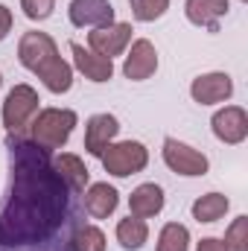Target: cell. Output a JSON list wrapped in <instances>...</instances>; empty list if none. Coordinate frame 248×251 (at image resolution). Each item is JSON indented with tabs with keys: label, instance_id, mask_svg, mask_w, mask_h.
Listing matches in <instances>:
<instances>
[{
	"label": "cell",
	"instance_id": "15",
	"mask_svg": "<svg viewBox=\"0 0 248 251\" xmlns=\"http://www.w3.org/2000/svg\"><path fill=\"white\" fill-rule=\"evenodd\" d=\"M228 9H231L228 0H187L184 3L187 21L210 32H219V21L228 15Z\"/></svg>",
	"mask_w": 248,
	"mask_h": 251
},
{
	"label": "cell",
	"instance_id": "16",
	"mask_svg": "<svg viewBox=\"0 0 248 251\" xmlns=\"http://www.w3.org/2000/svg\"><path fill=\"white\" fill-rule=\"evenodd\" d=\"M164 210V190L152 181L134 187V193L128 196V213L137 219H152Z\"/></svg>",
	"mask_w": 248,
	"mask_h": 251
},
{
	"label": "cell",
	"instance_id": "5",
	"mask_svg": "<svg viewBox=\"0 0 248 251\" xmlns=\"http://www.w3.org/2000/svg\"><path fill=\"white\" fill-rule=\"evenodd\" d=\"M38 94L29 85H15L3 102V126L9 134H21L38 114Z\"/></svg>",
	"mask_w": 248,
	"mask_h": 251
},
{
	"label": "cell",
	"instance_id": "27",
	"mask_svg": "<svg viewBox=\"0 0 248 251\" xmlns=\"http://www.w3.org/2000/svg\"><path fill=\"white\" fill-rule=\"evenodd\" d=\"M0 82H3V76H0Z\"/></svg>",
	"mask_w": 248,
	"mask_h": 251
},
{
	"label": "cell",
	"instance_id": "19",
	"mask_svg": "<svg viewBox=\"0 0 248 251\" xmlns=\"http://www.w3.org/2000/svg\"><path fill=\"white\" fill-rule=\"evenodd\" d=\"M228 207H231L228 196H222V193H207V196H198V199L193 201V219H196V222H216V219H222V216L228 213Z\"/></svg>",
	"mask_w": 248,
	"mask_h": 251
},
{
	"label": "cell",
	"instance_id": "1",
	"mask_svg": "<svg viewBox=\"0 0 248 251\" xmlns=\"http://www.w3.org/2000/svg\"><path fill=\"white\" fill-rule=\"evenodd\" d=\"M9 187L0 201V251H73L82 210L44 152L24 134L6 137Z\"/></svg>",
	"mask_w": 248,
	"mask_h": 251
},
{
	"label": "cell",
	"instance_id": "20",
	"mask_svg": "<svg viewBox=\"0 0 248 251\" xmlns=\"http://www.w3.org/2000/svg\"><path fill=\"white\" fill-rule=\"evenodd\" d=\"M190 249V231L178 222H167L158 234V251H187Z\"/></svg>",
	"mask_w": 248,
	"mask_h": 251
},
{
	"label": "cell",
	"instance_id": "4",
	"mask_svg": "<svg viewBox=\"0 0 248 251\" xmlns=\"http://www.w3.org/2000/svg\"><path fill=\"white\" fill-rule=\"evenodd\" d=\"M102 167L105 173L117 176V178H128L134 173H140L146 164H149V152L143 143L137 140H120V143H111L105 152H102Z\"/></svg>",
	"mask_w": 248,
	"mask_h": 251
},
{
	"label": "cell",
	"instance_id": "17",
	"mask_svg": "<svg viewBox=\"0 0 248 251\" xmlns=\"http://www.w3.org/2000/svg\"><path fill=\"white\" fill-rule=\"evenodd\" d=\"M53 167L59 170V176L64 178V184L73 190V193H85L88 181H91V170L85 167V161H82L79 155L64 152V155H59V158L53 161Z\"/></svg>",
	"mask_w": 248,
	"mask_h": 251
},
{
	"label": "cell",
	"instance_id": "26",
	"mask_svg": "<svg viewBox=\"0 0 248 251\" xmlns=\"http://www.w3.org/2000/svg\"><path fill=\"white\" fill-rule=\"evenodd\" d=\"M196 251H225V246H222V240H216V237H204Z\"/></svg>",
	"mask_w": 248,
	"mask_h": 251
},
{
	"label": "cell",
	"instance_id": "18",
	"mask_svg": "<svg viewBox=\"0 0 248 251\" xmlns=\"http://www.w3.org/2000/svg\"><path fill=\"white\" fill-rule=\"evenodd\" d=\"M146 240H149V225H146V219H137V216H125L117 222V243L123 246L125 251H137L146 246Z\"/></svg>",
	"mask_w": 248,
	"mask_h": 251
},
{
	"label": "cell",
	"instance_id": "7",
	"mask_svg": "<svg viewBox=\"0 0 248 251\" xmlns=\"http://www.w3.org/2000/svg\"><path fill=\"white\" fill-rule=\"evenodd\" d=\"M131 41V24H108V26H97L94 32H88V47L97 56L114 59L120 56Z\"/></svg>",
	"mask_w": 248,
	"mask_h": 251
},
{
	"label": "cell",
	"instance_id": "8",
	"mask_svg": "<svg viewBox=\"0 0 248 251\" xmlns=\"http://www.w3.org/2000/svg\"><path fill=\"white\" fill-rule=\"evenodd\" d=\"M210 126H213V134L222 143H231V146L243 143L248 137V114L240 105H225L222 111H216Z\"/></svg>",
	"mask_w": 248,
	"mask_h": 251
},
{
	"label": "cell",
	"instance_id": "6",
	"mask_svg": "<svg viewBox=\"0 0 248 251\" xmlns=\"http://www.w3.org/2000/svg\"><path fill=\"white\" fill-rule=\"evenodd\" d=\"M164 161H167V167H170L173 173H178V176H190V178L204 176L207 167H210L204 152L187 146V143L175 140V137H167V140H164Z\"/></svg>",
	"mask_w": 248,
	"mask_h": 251
},
{
	"label": "cell",
	"instance_id": "21",
	"mask_svg": "<svg viewBox=\"0 0 248 251\" xmlns=\"http://www.w3.org/2000/svg\"><path fill=\"white\" fill-rule=\"evenodd\" d=\"M73 251H105V234L97 225H79L73 237Z\"/></svg>",
	"mask_w": 248,
	"mask_h": 251
},
{
	"label": "cell",
	"instance_id": "13",
	"mask_svg": "<svg viewBox=\"0 0 248 251\" xmlns=\"http://www.w3.org/2000/svg\"><path fill=\"white\" fill-rule=\"evenodd\" d=\"M70 53H73V67H76L85 79H91V82H108V79L114 76V62H111V59L97 56L94 50H85V47L76 44V41H70Z\"/></svg>",
	"mask_w": 248,
	"mask_h": 251
},
{
	"label": "cell",
	"instance_id": "25",
	"mask_svg": "<svg viewBox=\"0 0 248 251\" xmlns=\"http://www.w3.org/2000/svg\"><path fill=\"white\" fill-rule=\"evenodd\" d=\"M12 32V12L6 6H0V41Z\"/></svg>",
	"mask_w": 248,
	"mask_h": 251
},
{
	"label": "cell",
	"instance_id": "12",
	"mask_svg": "<svg viewBox=\"0 0 248 251\" xmlns=\"http://www.w3.org/2000/svg\"><path fill=\"white\" fill-rule=\"evenodd\" d=\"M155 70H158V50H155V44L146 41V38H137V41L131 44L128 56H125L123 73L131 82H143V79H149Z\"/></svg>",
	"mask_w": 248,
	"mask_h": 251
},
{
	"label": "cell",
	"instance_id": "2",
	"mask_svg": "<svg viewBox=\"0 0 248 251\" xmlns=\"http://www.w3.org/2000/svg\"><path fill=\"white\" fill-rule=\"evenodd\" d=\"M18 59L26 70H32L53 94H64L73 85V67L59 56L56 41L47 32H24L18 44Z\"/></svg>",
	"mask_w": 248,
	"mask_h": 251
},
{
	"label": "cell",
	"instance_id": "14",
	"mask_svg": "<svg viewBox=\"0 0 248 251\" xmlns=\"http://www.w3.org/2000/svg\"><path fill=\"white\" fill-rule=\"evenodd\" d=\"M117 190L105 181H97V184H88L85 187V196H82V204H85V213L91 219H108L114 210H117Z\"/></svg>",
	"mask_w": 248,
	"mask_h": 251
},
{
	"label": "cell",
	"instance_id": "9",
	"mask_svg": "<svg viewBox=\"0 0 248 251\" xmlns=\"http://www.w3.org/2000/svg\"><path fill=\"white\" fill-rule=\"evenodd\" d=\"M231 94H234V82L228 73H204V76H196L190 85V97L198 105L225 102V100H231Z\"/></svg>",
	"mask_w": 248,
	"mask_h": 251
},
{
	"label": "cell",
	"instance_id": "10",
	"mask_svg": "<svg viewBox=\"0 0 248 251\" xmlns=\"http://www.w3.org/2000/svg\"><path fill=\"white\" fill-rule=\"evenodd\" d=\"M117 131H120V123H117L114 114H94L85 126V149H88V155L102 158V152L114 143Z\"/></svg>",
	"mask_w": 248,
	"mask_h": 251
},
{
	"label": "cell",
	"instance_id": "3",
	"mask_svg": "<svg viewBox=\"0 0 248 251\" xmlns=\"http://www.w3.org/2000/svg\"><path fill=\"white\" fill-rule=\"evenodd\" d=\"M76 126V111L70 108H44L29 123V140L41 146L44 152H56L67 143Z\"/></svg>",
	"mask_w": 248,
	"mask_h": 251
},
{
	"label": "cell",
	"instance_id": "11",
	"mask_svg": "<svg viewBox=\"0 0 248 251\" xmlns=\"http://www.w3.org/2000/svg\"><path fill=\"white\" fill-rule=\"evenodd\" d=\"M70 24L73 26H108L114 24L111 0H73L70 3Z\"/></svg>",
	"mask_w": 248,
	"mask_h": 251
},
{
	"label": "cell",
	"instance_id": "22",
	"mask_svg": "<svg viewBox=\"0 0 248 251\" xmlns=\"http://www.w3.org/2000/svg\"><path fill=\"white\" fill-rule=\"evenodd\" d=\"M225 251H248V216H237L222 240Z\"/></svg>",
	"mask_w": 248,
	"mask_h": 251
},
{
	"label": "cell",
	"instance_id": "28",
	"mask_svg": "<svg viewBox=\"0 0 248 251\" xmlns=\"http://www.w3.org/2000/svg\"><path fill=\"white\" fill-rule=\"evenodd\" d=\"M243 3H246V0H243Z\"/></svg>",
	"mask_w": 248,
	"mask_h": 251
},
{
	"label": "cell",
	"instance_id": "24",
	"mask_svg": "<svg viewBox=\"0 0 248 251\" xmlns=\"http://www.w3.org/2000/svg\"><path fill=\"white\" fill-rule=\"evenodd\" d=\"M21 9L29 21H44L53 15L56 9V0H21Z\"/></svg>",
	"mask_w": 248,
	"mask_h": 251
},
{
	"label": "cell",
	"instance_id": "23",
	"mask_svg": "<svg viewBox=\"0 0 248 251\" xmlns=\"http://www.w3.org/2000/svg\"><path fill=\"white\" fill-rule=\"evenodd\" d=\"M128 6H131V15L137 21L149 24V21H158L170 9V0H128Z\"/></svg>",
	"mask_w": 248,
	"mask_h": 251
}]
</instances>
